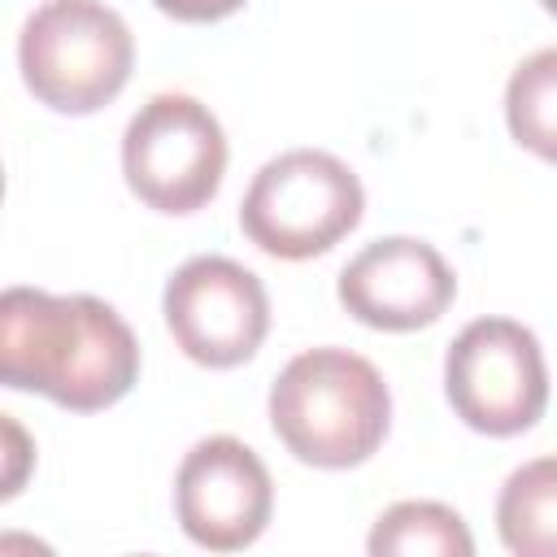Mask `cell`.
<instances>
[{"mask_svg": "<svg viewBox=\"0 0 557 557\" xmlns=\"http://www.w3.org/2000/svg\"><path fill=\"white\" fill-rule=\"evenodd\" d=\"M0 379L44 392L61 409L96 413L139 379V344L122 313L96 296L9 287L0 296Z\"/></svg>", "mask_w": 557, "mask_h": 557, "instance_id": "6da1fadb", "label": "cell"}, {"mask_svg": "<svg viewBox=\"0 0 557 557\" xmlns=\"http://www.w3.org/2000/svg\"><path fill=\"white\" fill-rule=\"evenodd\" d=\"M270 422L283 448L318 470L361 466L387 435L392 396L383 374L348 348H309L270 387Z\"/></svg>", "mask_w": 557, "mask_h": 557, "instance_id": "7a4b0ae2", "label": "cell"}, {"mask_svg": "<svg viewBox=\"0 0 557 557\" xmlns=\"http://www.w3.org/2000/svg\"><path fill=\"white\" fill-rule=\"evenodd\" d=\"M17 61L39 104L57 113H96L126 87L135 39L100 0H48L26 17Z\"/></svg>", "mask_w": 557, "mask_h": 557, "instance_id": "3957f363", "label": "cell"}, {"mask_svg": "<svg viewBox=\"0 0 557 557\" xmlns=\"http://www.w3.org/2000/svg\"><path fill=\"white\" fill-rule=\"evenodd\" d=\"M361 183L339 157L322 148H292L252 174L239 226L261 252L305 261L335 248L361 222Z\"/></svg>", "mask_w": 557, "mask_h": 557, "instance_id": "277c9868", "label": "cell"}, {"mask_svg": "<svg viewBox=\"0 0 557 557\" xmlns=\"http://www.w3.org/2000/svg\"><path fill=\"white\" fill-rule=\"evenodd\" d=\"M122 170L148 209L196 213L213 200L226 170L222 122L196 96L161 91L126 122Z\"/></svg>", "mask_w": 557, "mask_h": 557, "instance_id": "5b68a950", "label": "cell"}, {"mask_svg": "<svg viewBox=\"0 0 557 557\" xmlns=\"http://www.w3.org/2000/svg\"><path fill=\"white\" fill-rule=\"evenodd\" d=\"M453 413L483 435H518L548 405L540 339L513 318H474L444 357Z\"/></svg>", "mask_w": 557, "mask_h": 557, "instance_id": "8992f818", "label": "cell"}, {"mask_svg": "<svg viewBox=\"0 0 557 557\" xmlns=\"http://www.w3.org/2000/svg\"><path fill=\"white\" fill-rule=\"evenodd\" d=\"M165 326L196 366L231 370L261 348L270 300L248 265L231 257H191L165 283Z\"/></svg>", "mask_w": 557, "mask_h": 557, "instance_id": "52a82bcc", "label": "cell"}, {"mask_svg": "<svg viewBox=\"0 0 557 557\" xmlns=\"http://www.w3.org/2000/svg\"><path fill=\"white\" fill-rule=\"evenodd\" d=\"M174 509L191 544L235 553L265 531L274 509V483L248 444L231 435H209L178 466Z\"/></svg>", "mask_w": 557, "mask_h": 557, "instance_id": "ba28073f", "label": "cell"}, {"mask_svg": "<svg viewBox=\"0 0 557 557\" xmlns=\"http://www.w3.org/2000/svg\"><path fill=\"white\" fill-rule=\"evenodd\" d=\"M457 296L448 261L409 235H387L366 244L339 270V305L374 331H418L431 326Z\"/></svg>", "mask_w": 557, "mask_h": 557, "instance_id": "9c48e42d", "label": "cell"}, {"mask_svg": "<svg viewBox=\"0 0 557 557\" xmlns=\"http://www.w3.org/2000/svg\"><path fill=\"white\" fill-rule=\"evenodd\" d=\"M496 527L509 553L557 557V457H535L505 479Z\"/></svg>", "mask_w": 557, "mask_h": 557, "instance_id": "30bf717a", "label": "cell"}, {"mask_svg": "<svg viewBox=\"0 0 557 557\" xmlns=\"http://www.w3.org/2000/svg\"><path fill=\"white\" fill-rule=\"evenodd\" d=\"M366 548L374 557H470L474 553V535L466 531L461 513L440 505V500H400L387 513H379Z\"/></svg>", "mask_w": 557, "mask_h": 557, "instance_id": "8fae6325", "label": "cell"}, {"mask_svg": "<svg viewBox=\"0 0 557 557\" xmlns=\"http://www.w3.org/2000/svg\"><path fill=\"white\" fill-rule=\"evenodd\" d=\"M509 135L557 165V48L531 52L505 87Z\"/></svg>", "mask_w": 557, "mask_h": 557, "instance_id": "7c38bea8", "label": "cell"}, {"mask_svg": "<svg viewBox=\"0 0 557 557\" xmlns=\"http://www.w3.org/2000/svg\"><path fill=\"white\" fill-rule=\"evenodd\" d=\"M152 4L178 22H218V17L235 13L244 0H152Z\"/></svg>", "mask_w": 557, "mask_h": 557, "instance_id": "4fadbf2b", "label": "cell"}, {"mask_svg": "<svg viewBox=\"0 0 557 557\" xmlns=\"http://www.w3.org/2000/svg\"><path fill=\"white\" fill-rule=\"evenodd\" d=\"M4 435H9V474H4V496H13L22 487V453H26V435L22 426L4 413Z\"/></svg>", "mask_w": 557, "mask_h": 557, "instance_id": "5bb4252c", "label": "cell"}, {"mask_svg": "<svg viewBox=\"0 0 557 557\" xmlns=\"http://www.w3.org/2000/svg\"><path fill=\"white\" fill-rule=\"evenodd\" d=\"M540 4H544V9H548V13L557 17V0H540Z\"/></svg>", "mask_w": 557, "mask_h": 557, "instance_id": "9a60e30c", "label": "cell"}]
</instances>
